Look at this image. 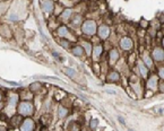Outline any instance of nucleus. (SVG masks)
I'll use <instances>...</instances> for the list:
<instances>
[{
  "label": "nucleus",
  "instance_id": "20",
  "mask_svg": "<svg viewBox=\"0 0 164 131\" xmlns=\"http://www.w3.org/2000/svg\"><path fill=\"white\" fill-rule=\"evenodd\" d=\"M41 87H42V85H41L40 83H33V84L30 86V89H31V92L35 93V92H38V91L41 89Z\"/></svg>",
  "mask_w": 164,
  "mask_h": 131
},
{
  "label": "nucleus",
  "instance_id": "9",
  "mask_svg": "<svg viewBox=\"0 0 164 131\" xmlns=\"http://www.w3.org/2000/svg\"><path fill=\"white\" fill-rule=\"evenodd\" d=\"M157 85H159V83H157V78L155 76H152L147 81V88H149V89H153V91L156 89Z\"/></svg>",
  "mask_w": 164,
  "mask_h": 131
},
{
  "label": "nucleus",
  "instance_id": "2",
  "mask_svg": "<svg viewBox=\"0 0 164 131\" xmlns=\"http://www.w3.org/2000/svg\"><path fill=\"white\" fill-rule=\"evenodd\" d=\"M96 30H97V27H96L95 21L91 20V19L85 20L84 24H83V26H82V31L86 35H94L96 33Z\"/></svg>",
  "mask_w": 164,
  "mask_h": 131
},
{
  "label": "nucleus",
  "instance_id": "1",
  "mask_svg": "<svg viewBox=\"0 0 164 131\" xmlns=\"http://www.w3.org/2000/svg\"><path fill=\"white\" fill-rule=\"evenodd\" d=\"M18 112L20 115L31 116L34 113V106L30 101H23L18 104Z\"/></svg>",
  "mask_w": 164,
  "mask_h": 131
},
{
  "label": "nucleus",
  "instance_id": "29",
  "mask_svg": "<svg viewBox=\"0 0 164 131\" xmlns=\"http://www.w3.org/2000/svg\"><path fill=\"white\" fill-rule=\"evenodd\" d=\"M78 130H79V126H77V124H74L73 131H78Z\"/></svg>",
  "mask_w": 164,
  "mask_h": 131
},
{
  "label": "nucleus",
  "instance_id": "11",
  "mask_svg": "<svg viewBox=\"0 0 164 131\" xmlns=\"http://www.w3.org/2000/svg\"><path fill=\"white\" fill-rule=\"evenodd\" d=\"M22 120H23V119H22V115H20V114H19V115L17 114V115H14V116L10 119L9 122H10V124H11L14 128H17L19 124H22V122H23Z\"/></svg>",
  "mask_w": 164,
  "mask_h": 131
},
{
  "label": "nucleus",
  "instance_id": "17",
  "mask_svg": "<svg viewBox=\"0 0 164 131\" xmlns=\"http://www.w3.org/2000/svg\"><path fill=\"white\" fill-rule=\"evenodd\" d=\"M73 54L76 56H83V54H84V49L82 46H75L73 49Z\"/></svg>",
  "mask_w": 164,
  "mask_h": 131
},
{
  "label": "nucleus",
  "instance_id": "14",
  "mask_svg": "<svg viewBox=\"0 0 164 131\" xmlns=\"http://www.w3.org/2000/svg\"><path fill=\"white\" fill-rule=\"evenodd\" d=\"M68 113H69V111H68V109L67 107H65V106H59V110H58V114H59V118L60 119H62V118H66L67 115H68Z\"/></svg>",
  "mask_w": 164,
  "mask_h": 131
},
{
  "label": "nucleus",
  "instance_id": "34",
  "mask_svg": "<svg viewBox=\"0 0 164 131\" xmlns=\"http://www.w3.org/2000/svg\"><path fill=\"white\" fill-rule=\"evenodd\" d=\"M42 131H48V129H42Z\"/></svg>",
  "mask_w": 164,
  "mask_h": 131
},
{
  "label": "nucleus",
  "instance_id": "32",
  "mask_svg": "<svg viewBox=\"0 0 164 131\" xmlns=\"http://www.w3.org/2000/svg\"><path fill=\"white\" fill-rule=\"evenodd\" d=\"M0 131H5V128H2V127H0Z\"/></svg>",
  "mask_w": 164,
  "mask_h": 131
},
{
  "label": "nucleus",
  "instance_id": "21",
  "mask_svg": "<svg viewBox=\"0 0 164 131\" xmlns=\"http://www.w3.org/2000/svg\"><path fill=\"white\" fill-rule=\"evenodd\" d=\"M74 26H78L82 24V16L80 15H75L73 17V21H72Z\"/></svg>",
  "mask_w": 164,
  "mask_h": 131
},
{
  "label": "nucleus",
  "instance_id": "7",
  "mask_svg": "<svg viewBox=\"0 0 164 131\" xmlns=\"http://www.w3.org/2000/svg\"><path fill=\"white\" fill-rule=\"evenodd\" d=\"M120 46L124 50H131V48H132V41H131V38H127V36L122 38H121V42H120Z\"/></svg>",
  "mask_w": 164,
  "mask_h": 131
},
{
  "label": "nucleus",
  "instance_id": "16",
  "mask_svg": "<svg viewBox=\"0 0 164 131\" xmlns=\"http://www.w3.org/2000/svg\"><path fill=\"white\" fill-rule=\"evenodd\" d=\"M82 48L86 51V54H87V56H91V52H92L91 43H88V42H83V43H82Z\"/></svg>",
  "mask_w": 164,
  "mask_h": 131
},
{
  "label": "nucleus",
  "instance_id": "3",
  "mask_svg": "<svg viewBox=\"0 0 164 131\" xmlns=\"http://www.w3.org/2000/svg\"><path fill=\"white\" fill-rule=\"evenodd\" d=\"M96 33H97L99 38H101L102 40H107L110 35V27L107 26V25H101L96 30Z\"/></svg>",
  "mask_w": 164,
  "mask_h": 131
},
{
  "label": "nucleus",
  "instance_id": "24",
  "mask_svg": "<svg viewBox=\"0 0 164 131\" xmlns=\"http://www.w3.org/2000/svg\"><path fill=\"white\" fill-rule=\"evenodd\" d=\"M60 44H61L63 48H66V49H69V42H68L66 38H63L62 41H60Z\"/></svg>",
  "mask_w": 164,
  "mask_h": 131
},
{
  "label": "nucleus",
  "instance_id": "8",
  "mask_svg": "<svg viewBox=\"0 0 164 131\" xmlns=\"http://www.w3.org/2000/svg\"><path fill=\"white\" fill-rule=\"evenodd\" d=\"M119 59V52L115 49H112L109 53V61L111 64H114Z\"/></svg>",
  "mask_w": 164,
  "mask_h": 131
},
{
  "label": "nucleus",
  "instance_id": "13",
  "mask_svg": "<svg viewBox=\"0 0 164 131\" xmlns=\"http://www.w3.org/2000/svg\"><path fill=\"white\" fill-rule=\"evenodd\" d=\"M58 35H59L60 38H66L68 35H69L68 28H67L66 26H60V27H58Z\"/></svg>",
  "mask_w": 164,
  "mask_h": 131
},
{
  "label": "nucleus",
  "instance_id": "18",
  "mask_svg": "<svg viewBox=\"0 0 164 131\" xmlns=\"http://www.w3.org/2000/svg\"><path fill=\"white\" fill-rule=\"evenodd\" d=\"M138 67H139V70H140L142 76H143L144 78H146V77L148 76V69L145 67V64H144V63H142V62H139V63H138Z\"/></svg>",
  "mask_w": 164,
  "mask_h": 131
},
{
  "label": "nucleus",
  "instance_id": "10",
  "mask_svg": "<svg viewBox=\"0 0 164 131\" xmlns=\"http://www.w3.org/2000/svg\"><path fill=\"white\" fill-rule=\"evenodd\" d=\"M102 52H103V46L102 45H96L93 50V59L95 61H97L100 59L101 54H102Z\"/></svg>",
  "mask_w": 164,
  "mask_h": 131
},
{
  "label": "nucleus",
  "instance_id": "30",
  "mask_svg": "<svg viewBox=\"0 0 164 131\" xmlns=\"http://www.w3.org/2000/svg\"><path fill=\"white\" fill-rule=\"evenodd\" d=\"M10 19H13L14 21H16V20H18V18H17V17H16L15 15H11V16H10Z\"/></svg>",
  "mask_w": 164,
  "mask_h": 131
},
{
  "label": "nucleus",
  "instance_id": "27",
  "mask_svg": "<svg viewBox=\"0 0 164 131\" xmlns=\"http://www.w3.org/2000/svg\"><path fill=\"white\" fill-rule=\"evenodd\" d=\"M53 56H55V59H57V60H60V61L62 60V59L60 58V56H59V54H58L57 52H53Z\"/></svg>",
  "mask_w": 164,
  "mask_h": 131
},
{
  "label": "nucleus",
  "instance_id": "25",
  "mask_svg": "<svg viewBox=\"0 0 164 131\" xmlns=\"http://www.w3.org/2000/svg\"><path fill=\"white\" fill-rule=\"evenodd\" d=\"M97 123H99V121H97L96 119H94V120H91V122H90V127H91L92 129H94V128L97 126Z\"/></svg>",
  "mask_w": 164,
  "mask_h": 131
},
{
  "label": "nucleus",
  "instance_id": "33",
  "mask_svg": "<svg viewBox=\"0 0 164 131\" xmlns=\"http://www.w3.org/2000/svg\"><path fill=\"white\" fill-rule=\"evenodd\" d=\"M1 98H2V95H1V93H0V102H1Z\"/></svg>",
  "mask_w": 164,
  "mask_h": 131
},
{
  "label": "nucleus",
  "instance_id": "12",
  "mask_svg": "<svg viewBox=\"0 0 164 131\" xmlns=\"http://www.w3.org/2000/svg\"><path fill=\"white\" fill-rule=\"evenodd\" d=\"M18 99H19V96L18 95H11L8 99V104L11 109H15L16 105H18Z\"/></svg>",
  "mask_w": 164,
  "mask_h": 131
},
{
  "label": "nucleus",
  "instance_id": "22",
  "mask_svg": "<svg viewBox=\"0 0 164 131\" xmlns=\"http://www.w3.org/2000/svg\"><path fill=\"white\" fill-rule=\"evenodd\" d=\"M63 70H65L66 75L69 76L70 78H75V77H76V71H75L74 69H72V68H65Z\"/></svg>",
  "mask_w": 164,
  "mask_h": 131
},
{
  "label": "nucleus",
  "instance_id": "4",
  "mask_svg": "<svg viewBox=\"0 0 164 131\" xmlns=\"http://www.w3.org/2000/svg\"><path fill=\"white\" fill-rule=\"evenodd\" d=\"M34 130V122L32 119H25L20 124V131H33Z\"/></svg>",
  "mask_w": 164,
  "mask_h": 131
},
{
  "label": "nucleus",
  "instance_id": "6",
  "mask_svg": "<svg viewBox=\"0 0 164 131\" xmlns=\"http://www.w3.org/2000/svg\"><path fill=\"white\" fill-rule=\"evenodd\" d=\"M152 58L155 60V61H162L164 59V53H163V49L162 48H155L152 52Z\"/></svg>",
  "mask_w": 164,
  "mask_h": 131
},
{
  "label": "nucleus",
  "instance_id": "31",
  "mask_svg": "<svg viewBox=\"0 0 164 131\" xmlns=\"http://www.w3.org/2000/svg\"><path fill=\"white\" fill-rule=\"evenodd\" d=\"M107 92H108L109 94H115V92H114V91H112V89H108Z\"/></svg>",
  "mask_w": 164,
  "mask_h": 131
},
{
  "label": "nucleus",
  "instance_id": "28",
  "mask_svg": "<svg viewBox=\"0 0 164 131\" xmlns=\"http://www.w3.org/2000/svg\"><path fill=\"white\" fill-rule=\"evenodd\" d=\"M118 119H119V122H120L121 124H125V120H124L122 116H118Z\"/></svg>",
  "mask_w": 164,
  "mask_h": 131
},
{
  "label": "nucleus",
  "instance_id": "15",
  "mask_svg": "<svg viewBox=\"0 0 164 131\" xmlns=\"http://www.w3.org/2000/svg\"><path fill=\"white\" fill-rule=\"evenodd\" d=\"M120 79V76L117 71H112L108 75V81H118Z\"/></svg>",
  "mask_w": 164,
  "mask_h": 131
},
{
  "label": "nucleus",
  "instance_id": "35",
  "mask_svg": "<svg viewBox=\"0 0 164 131\" xmlns=\"http://www.w3.org/2000/svg\"><path fill=\"white\" fill-rule=\"evenodd\" d=\"M129 131H132V130H131V129H129Z\"/></svg>",
  "mask_w": 164,
  "mask_h": 131
},
{
  "label": "nucleus",
  "instance_id": "26",
  "mask_svg": "<svg viewBox=\"0 0 164 131\" xmlns=\"http://www.w3.org/2000/svg\"><path fill=\"white\" fill-rule=\"evenodd\" d=\"M159 76H160L161 78H163V77H164V70H163V68H160V70H159Z\"/></svg>",
  "mask_w": 164,
  "mask_h": 131
},
{
  "label": "nucleus",
  "instance_id": "19",
  "mask_svg": "<svg viewBox=\"0 0 164 131\" xmlns=\"http://www.w3.org/2000/svg\"><path fill=\"white\" fill-rule=\"evenodd\" d=\"M72 14H73V10H72V9H66V10H63V11H62V14H61V18L63 19V20H68L69 17L72 16Z\"/></svg>",
  "mask_w": 164,
  "mask_h": 131
},
{
  "label": "nucleus",
  "instance_id": "5",
  "mask_svg": "<svg viewBox=\"0 0 164 131\" xmlns=\"http://www.w3.org/2000/svg\"><path fill=\"white\" fill-rule=\"evenodd\" d=\"M41 8H42V10H43L44 13H50V11L53 10L55 3H53L52 0H43V1L41 2Z\"/></svg>",
  "mask_w": 164,
  "mask_h": 131
},
{
  "label": "nucleus",
  "instance_id": "36",
  "mask_svg": "<svg viewBox=\"0 0 164 131\" xmlns=\"http://www.w3.org/2000/svg\"><path fill=\"white\" fill-rule=\"evenodd\" d=\"M0 109H1V104H0Z\"/></svg>",
  "mask_w": 164,
  "mask_h": 131
},
{
  "label": "nucleus",
  "instance_id": "23",
  "mask_svg": "<svg viewBox=\"0 0 164 131\" xmlns=\"http://www.w3.org/2000/svg\"><path fill=\"white\" fill-rule=\"evenodd\" d=\"M143 59H144V62H145V66H147V67H152L153 62H152L151 58H149V56H148L147 53H144V56H143Z\"/></svg>",
  "mask_w": 164,
  "mask_h": 131
}]
</instances>
